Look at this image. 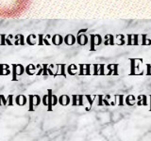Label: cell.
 Segmentation results:
<instances>
[{
	"label": "cell",
	"instance_id": "ac0fdd59",
	"mask_svg": "<svg viewBox=\"0 0 151 141\" xmlns=\"http://www.w3.org/2000/svg\"><path fill=\"white\" fill-rule=\"evenodd\" d=\"M90 42H91V51L96 50V34H91L90 35Z\"/></svg>",
	"mask_w": 151,
	"mask_h": 141
},
{
	"label": "cell",
	"instance_id": "603a6c76",
	"mask_svg": "<svg viewBox=\"0 0 151 141\" xmlns=\"http://www.w3.org/2000/svg\"><path fill=\"white\" fill-rule=\"evenodd\" d=\"M127 45H133V42H132V38H133V34H127Z\"/></svg>",
	"mask_w": 151,
	"mask_h": 141
},
{
	"label": "cell",
	"instance_id": "cb8c5ba5",
	"mask_svg": "<svg viewBox=\"0 0 151 141\" xmlns=\"http://www.w3.org/2000/svg\"><path fill=\"white\" fill-rule=\"evenodd\" d=\"M78 101H79V104L78 106H84V104H83V95H78Z\"/></svg>",
	"mask_w": 151,
	"mask_h": 141
},
{
	"label": "cell",
	"instance_id": "8fae6325",
	"mask_svg": "<svg viewBox=\"0 0 151 141\" xmlns=\"http://www.w3.org/2000/svg\"><path fill=\"white\" fill-rule=\"evenodd\" d=\"M105 39H106V41L104 42V44L105 45H114L115 43H114V36L113 35H111V34H108V35H106L105 36Z\"/></svg>",
	"mask_w": 151,
	"mask_h": 141
},
{
	"label": "cell",
	"instance_id": "e575fe53",
	"mask_svg": "<svg viewBox=\"0 0 151 141\" xmlns=\"http://www.w3.org/2000/svg\"><path fill=\"white\" fill-rule=\"evenodd\" d=\"M0 101H1V103L3 104V105H7V100L5 99L4 97V95H0Z\"/></svg>",
	"mask_w": 151,
	"mask_h": 141
},
{
	"label": "cell",
	"instance_id": "f1b7e54d",
	"mask_svg": "<svg viewBox=\"0 0 151 141\" xmlns=\"http://www.w3.org/2000/svg\"><path fill=\"white\" fill-rule=\"evenodd\" d=\"M12 100H13V95H9V97H8V105H10V106H12L13 105V102H12Z\"/></svg>",
	"mask_w": 151,
	"mask_h": 141
},
{
	"label": "cell",
	"instance_id": "7c38bea8",
	"mask_svg": "<svg viewBox=\"0 0 151 141\" xmlns=\"http://www.w3.org/2000/svg\"><path fill=\"white\" fill-rule=\"evenodd\" d=\"M146 96L145 95H139L138 96V103H137V105L138 106H142V105H145L146 106L147 105V100H146Z\"/></svg>",
	"mask_w": 151,
	"mask_h": 141
},
{
	"label": "cell",
	"instance_id": "d6986e66",
	"mask_svg": "<svg viewBox=\"0 0 151 141\" xmlns=\"http://www.w3.org/2000/svg\"><path fill=\"white\" fill-rule=\"evenodd\" d=\"M108 69H109V73H108V75H110V74H112V72L114 71V73L113 74L114 75H118V71H117V69H118V64H114V69H111V64L110 65H108Z\"/></svg>",
	"mask_w": 151,
	"mask_h": 141
},
{
	"label": "cell",
	"instance_id": "44dd1931",
	"mask_svg": "<svg viewBox=\"0 0 151 141\" xmlns=\"http://www.w3.org/2000/svg\"><path fill=\"white\" fill-rule=\"evenodd\" d=\"M60 73L57 74V75H62L63 77H66V74H65V64H60Z\"/></svg>",
	"mask_w": 151,
	"mask_h": 141
},
{
	"label": "cell",
	"instance_id": "836d02e7",
	"mask_svg": "<svg viewBox=\"0 0 151 141\" xmlns=\"http://www.w3.org/2000/svg\"><path fill=\"white\" fill-rule=\"evenodd\" d=\"M42 104L44 105V106H47V95H44L42 99Z\"/></svg>",
	"mask_w": 151,
	"mask_h": 141
},
{
	"label": "cell",
	"instance_id": "8d00e7d4",
	"mask_svg": "<svg viewBox=\"0 0 151 141\" xmlns=\"http://www.w3.org/2000/svg\"><path fill=\"white\" fill-rule=\"evenodd\" d=\"M146 75H151V64H146Z\"/></svg>",
	"mask_w": 151,
	"mask_h": 141
},
{
	"label": "cell",
	"instance_id": "3957f363",
	"mask_svg": "<svg viewBox=\"0 0 151 141\" xmlns=\"http://www.w3.org/2000/svg\"><path fill=\"white\" fill-rule=\"evenodd\" d=\"M63 43H65L68 46L74 45L75 43H77V38L75 37L73 34H68L65 37L63 38Z\"/></svg>",
	"mask_w": 151,
	"mask_h": 141
},
{
	"label": "cell",
	"instance_id": "d6a6232c",
	"mask_svg": "<svg viewBox=\"0 0 151 141\" xmlns=\"http://www.w3.org/2000/svg\"><path fill=\"white\" fill-rule=\"evenodd\" d=\"M85 67H86V73H85V75H90L91 74V73H90L91 64H86V65H85Z\"/></svg>",
	"mask_w": 151,
	"mask_h": 141
},
{
	"label": "cell",
	"instance_id": "d590c367",
	"mask_svg": "<svg viewBox=\"0 0 151 141\" xmlns=\"http://www.w3.org/2000/svg\"><path fill=\"white\" fill-rule=\"evenodd\" d=\"M85 97L87 98V100H88V102L90 103V107H89V109H91V107H92V105H93V102H94V100H92V98H91L90 95H86Z\"/></svg>",
	"mask_w": 151,
	"mask_h": 141
},
{
	"label": "cell",
	"instance_id": "4dcf8cb0",
	"mask_svg": "<svg viewBox=\"0 0 151 141\" xmlns=\"http://www.w3.org/2000/svg\"><path fill=\"white\" fill-rule=\"evenodd\" d=\"M124 99V95H119V103H118V105L119 106H125V104H123V100Z\"/></svg>",
	"mask_w": 151,
	"mask_h": 141
},
{
	"label": "cell",
	"instance_id": "f35d334b",
	"mask_svg": "<svg viewBox=\"0 0 151 141\" xmlns=\"http://www.w3.org/2000/svg\"><path fill=\"white\" fill-rule=\"evenodd\" d=\"M99 67H100V69H99V70H100V73H99V74H100V75H104V67H105V65H104V64H99Z\"/></svg>",
	"mask_w": 151,
	"mask_h": 141
},
{
	"label": "cell",
	"instance_id": "ab89813d",
	"mask_svg": "<svg viewBox=\"0 0 151 141\" xmlns=\"http://www.w3.org/2000/svg\"><path fill=\"white\" fill-rule=\"evenodd\" d=\"M149 98H150V111H151V95L149 96Z\"/></svg>",
	"mask_w": 151,
	"mask_h": 141
},
{
	"label": "cell",
	"instance_id": "5b68a950",
	"mask_svg": "<svg viewBox=\"0 0 151 141\" xmlns=\"http://www.w3.org/2000/svg\"><path fill=\"white\" fill-rule=\"evenodd\" d=\"M15 103H16V104L19 105V106H25L26 104L27 103V97H26L25 95L20 94L18 96H16V98H15Z\"/></svg>",
	"mask_w": 151,
	"mask_h": 141
},
{
	"label": "cell",
	"instance_id": "9a60e30c",
	"mask_svg": "<svg viewBox=\"0 0 151 141\" xmlns=\"http://www.w3.org/2000/svg\"><path fill=\"white\" fill-rule=\"evenodd\" d=\"M36 99V95H28V102H29V108L28 111H34V101Z\"/></svg>",
	"mask_w": 151,
	"mask_h": 141
},
{
	"label": "cell",
	"instance_id": "6da1fadb",
	"mask_svg": "<svg viewBox=\"0 0 151 141\" xmlns=\"http://www.w3.org/2000/svg\"><path fill=\"white\" fill-rule=\"evenodd\" d=\"M31 5V0H0V18H17Z\"/></svg>",
	"mask_w": 151,
	"mask_h": 141
},
{
	"label": "cell",
	"instance_id": "4fadbf2b",
	"mask_svg": "<svg viewBox=\"0 0 151 141\" xmlns=\"http://www.w3.org/2000/svg\"><path fill=\"white\" fill-rule=\"evenodd\" d=\"M12 81H18V78H17V75H18V73H17V68H18V64H12Z\"/></svg>",
	"mask_w": 151,
	"mask_h": 141
},
{
	"label": "cell",
	"instance_id": "30bf717a",
	"mask_svg": "<svg viewBox=\"0 0 151 141\" xmlns=\"http://www.w3.org/2000/svg\"><path fill=\"white\" fill-rule=\"evenodd\" d=\"M14 39H15V43H14V45H25V38L22 34H17L16 36H14Z\"/></svg>",
	"mask_w": 151,
	"mask_h": 141
},
{
	"label": "cell",
	"instance_id": "f546056e",
	"mask_svg": "<svg viewBox=\"0 0 151 141\" xmlns=\"http://www.w3.org/2000/svg\"><path fill=\"white\" fill-rule=\"evenodd\" d=\"M38 38H39V45H42L43 44V35L42 34H39Z\"/></svg>",
	"mask_w": 151,
	"mask_h": 141
},
{
	"label": "cell",
	"instance_id": "484cf974",
	"mask_svg": "<svg viewBox=\"0 0 151 141\" xmlns=\"http://www.w3.org/2000/svg\"><path fill=\"white\" fill-rule=\"evenodd\" d=\"M138 38H139V35L138 34H134L133 35V45H139V43H138Z\"/></svg>",
	"mask_w": 151,
	"mask_h": 141
},
{
	"label": "cell",
	"instance_id": "4316f807",
	"mask_svg": "<svg viewBox=\"0 0 151 141\" xmlns=\"http://www.w3.org/2000/svg\"><path fill=\"white\" fill-rule=\"evenodd\" d=\"M79 68H80V70H79V75H85V73L83 72L84 71V66H85V64H79Z\"/></svg>",
	"mask_w": 151,
	"mask_h": 141
},
{
	"label": "cell",
	"instance_id": "5bb4252c",
	"mask_svg": "<svg viewBox=\"0 0 151 141\" xmlns=\"http://www.w3.org/2000/svg\"><path fill=\"white\" fill-rule=\"evenodd\" d=\"M135 101H136V98L133 95H128V96H127L126 100H125L126 104L128 105V106H133L135 104Z\"/></svg>",
	"mask_w": 151,
	"mask_h": 141
},
{
	"label": "cell",
	"instance_id": "8992f818",
	"mask_svg": "<svg viewBox=\"0 0 151 141\" xmlns=\"http://www.w3.org/2000/svg\"><path fill=\"white\" fill-rule=\"evenodd\" d=\"M51 41H52V43H53L54 45H56V46H60V45H61L62 43H63V38H62V36L60 35V34H55L54 36L52 37V39H51Z\"/></svg>",
	"mask_w": 151,
	"mask_h": 141
},
{
	"label": "cell",
	"instance_id": "e0dca14e",
	"mask_svg": "<svg viewBox=\"0 0 151 141\" xmlns=\"http://www.w3.org/2000/svg\"><path fill=\"white\" fill-rule=\"evenodd\" d=\"M77 70H78V67L75 64H71V65H69L68 68H67V73L70 74V75H75V74H77L76 73Z\"/></svg>",
	"mask_w": 151,
	"mask_h": 141
},
{
	"label": "cell",
	"instance_id": "ffe728a7",
	"mask_svg": "<svg viewBox=\"0 0 151 141\" xmlns=\"http://www.w3.org/2000/svg\"><path fill=\"white\" fill-rule=\"evenodd\" d=\"M142 38H143V42H142V45L143 46H145V45H150L151 41L149 39H147V35L146 34H143Z\"/></svg>",
	"mask_w": 151,
	"mask_h": 141
},
{
	"label": "cell",
	"instance_id": "83f0119b",
	"mask_svg": "<svg viewBox=\"0 0 151 141\" xmlns=\"http://www.w3.org/2000/svg\"><path fill=\"white\" fill-rule=\"evenodd\" d=\"M72 99H73L72 105L73 106H78V103H77V101H78V95H73Z\"/></svg>",
	"mask_w": 151,
	"mask_h": 141
},
{
	"label": "cell",
	"instance_id": "7402d4cb",
	"mask_svg": "<svg viewBox=\"0 0 151 141\" xmlns=\"http://www.w3.org/2000/svg\"><path fill=\"white\" fill-rule=\"evenodd\" d=\"M42 76H47L48 75V73H47V64H42Z\"/></svg>",
	"mask_w": 151,
	"mask_h": 141
},
{
	"label": "cell",
	"instance_id": "9c48e42d",
	"mask_svg": "<svg viewBox=\"0 0 151 141\" xmlns=\"http://www.w3.org/2000/svg\"><path fill=\"white\" fill-rule=\"evenodd\" d=\"M11 74L10 66L8 64H1L0 63V75H9Z\"/></svg>",
	"mask_w": 151,
	"mask_h": 141
},
{
	"label": "cell",
	"instance_id": "2e32d148",
	"mask_svg": "<svg viewBox=\"0 0 151 141\" xmlns=\"http://www.w3.org/2000/svg\"><path fill=\"white\" fill-rule=\"evenodd\" d=\"M130 61V75H135L136 74V67H135V63H136V59L134 58H129Z\"/></svg>",
	"mask_w": 151,
	"mask_h": 141
},
{
	"label": "cell",
	"instance_id": "74e56055",
	"mask_svg": "<svg viewBox=\"0 0 151 141\" xmlns=\"http://www.w3.org/2000/svg\"><path fill=\"white\" fill-rule=\"evenodd\" d=\"M98 99H99V102H98L97 105H98V106H102L103 105V96L102 95H98Z\"/></svg>",
	"mask_w": 151,
	"mask_h": 141
},
{
	"label": "cell",
	"instance_id": "7a4b0ae2",
	"mask_svg": "<svg viewBox=\"0 0 151 141\" xmlns=\"http://www.w3.org/2000/svg\"><path fill=\"white\" fill-rule=\"evenodd\" d=\"M58 104V98L56 95H53L52 89L47 90V110L52 111V106Z\"/></svg>",
	"mask_w": 151,
	"mask_h": 141
},
{
	"label": "cell",
	"instance_id": "277c9868",
	"mask_svg": "<svg viewBox=\"0 0 151 141\" xmlns=\"http://www.w3.org/2000/svg\"><path fill=\"white\" fill-rule=\"evenodd\" d=\"M77 43L80 46H85L87 43H89V40L88 37L85 35V34H78V37H77Z\"/></svg>",
	"mask_w": 151,
	"mask_h": 141
},
{
	"label": "cell",
	"instance_id": "ba28073f",
	"mask_svg": "<svg viewBox=\"0 0 151 141\" xmlns=\"http://www.w3.org/2000/svg\"><path fill=\"white\" fill-rule=\"evenodd\" d=\"M35 71H36V66H34L33 64H28L27 67L25 68L26 74H27V75H29V76H32V75L36 74Z\"/></svg>",
	"mask_w": 151,
	"mask_h": 141
},
{
	"label": "cell",
	"instance_id": "52a82bcc",
	"mask_svg": "<svg viewBox=\"0 0 151 141\" xmlns=\"http://www.w3.org/2000/svg\"><path fill=\"white\" fill-rule=\"evenodd\" d=\"M70 97L68 95H61L60 98L58 99V103L61 105V106H67L70 104Z\"/></svg>",
	"mask_w": 151,
	"mask_h": 141
},
{
	"label": "cell",
	"instance_id": "1f68e13d",
	"mask_svg": "<svg viewBox=\"0 0 151 141\" xmlns=\"http://www.w3.org/2000/svg\"><path fill=\"white\" fill-rule=\"evenodd\" d=\"M98 67H99V64H94V68H95L94 74L95 75H98L99 74V73H98Z\"/></svg>",
	"mask_w": 151,
	"mask_h": 141
},
{
	"label": "cell",
	"instance_id": "d4e9b609",
	"mask_svg": "<svg viewBox=\"0 0 151 141\" xmlns=\"http://www.w3.org/2000/svg\"><path fill=\"white\" fill-rule=\"evenodd\" d=\"M0 37H1V45H6V34H1L0 35Z\"/></svg>",
	"mask_w": 151,
	"mask_h": 141
}]
</instances>
